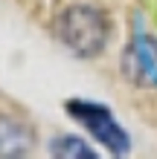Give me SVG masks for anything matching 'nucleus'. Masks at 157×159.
Wrapping results in <instances>:
<instances>
[{
  "mask_svg": "<svg viewBox=\"0 0 157 159\" xmlns=\"http://www.w3.org/2000/svg\"><path fill=\"white\" fill-rule=\"evenodd\" d=\"M55 35L79 58H93L108 43V20L93 6H70L55 20Z\"/></svg>",
  "mask_w": 157,
  "mask_h": 159,
  "instance_id": "nucleus-1",
  "label": "nucleus"
},
{
  "mask_svg": "<svg viewBox=\"0 0 157 159\" xmlns=\"http://www.w3.org/2000/svg\"><path fill=\"white\" fill-rule=\"evenodd\" d=\"M67 113L73 119H79L90 133H93L96 142H102L110 153H128V136L125 130L116 125V119L110 116V110L102 107V104H93V101H79L73 98L67 101Z\"/></svg>",
  "mask_w": 157,
  "mask_h": 159,
  "instance_id": "nucleus-2",
  "label": "nucleus"
},
{
  "mask_svg": "<svg viewBox=\"0 0 157 159\" xmlns=\"http://www.w3.org/2000/svg\"><path fill=\"white\" fill-rule=\"evenodd\" d=\"M128 75L134 81H157V43L149 38H137L125 58Z\"/></svg>",
  "mask_w": 157,
  "mask_h": 159,
  "instance_id": "nucleus-3",
  "label": "nucleus"
},
{
  "mask_svg": "<svg viewBox=\"0 0 157 159\" xmlns=\"http://www.w3.org/2000/svg\"><path fill=\"white\" fill-rule=\"evenodd\" d=\"M32 145L35 136L23 121L0 119V156H26Z\"/></svg>",
  "mask_w": 157,
  "mask_h": 159,
  "instance_id": "nucleus-4",
  "label": "nucleus"
},
{
  "mask_svg": "<svg viewBox=\"0 0 157 159\" xmlns=\"http://www.w3.org/2000/svg\"><path fill=\"white\" fill-rule=\"evenodd\" d=\"M50 153L58 156V159H93V151L76 136H58L52 139L50 145Z\"/></svg>",
  "mask_w": 157,
  "mask_h": 159,
  "instance_id": "nucleus-5",
  "label": "nucleus"
}]
</instances>
